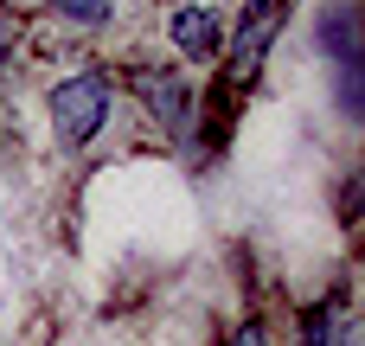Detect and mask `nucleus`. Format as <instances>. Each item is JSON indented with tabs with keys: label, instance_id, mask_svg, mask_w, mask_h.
<instances>
[{
	"label": "nucleus",
	"instance_id": "5",
	"mask_svg": "<svg viewBox=\"0 0 365 346\" xmlns=\"http://www.w3.org/2000/svg\"><path fill=\"white\" fill-rule=\"evenodd\" d=\"M359 26H353V13L346 6H334L327 19H321V45H327V58H334V71H340V103L346 109H359V39H353Z\"/></svg>",
	"mask_w": 365,
	"mask_h": 346
},
{
	"label": "nucleus",
	"instance_id": "8",
	"mask_svg": "<svg viewBox=\"0 0 365 346\" xmlns=\"http://www.w3.org/2000/svg\"><path fill=\"white\" fill-rule=\"evenodd\" d=\"M231 346H269V334H263V321H250V327H237V340Z\"/></svg>",
	"mask_w": 365,
	"mask_h": 346
},
{
	"label": "nucleus",
	"instance_id": "1",
	"mask_svg": "<svg viewBox=\"0 0 365 346\" xmlns=\"http://www.w3.org/2000/svg\"><path fill=\"white\" fill-rule=\"evenodd\" d=\"M109 77L103 71H71L64 83H51L45 90V116H51V135L64 141V148H83V141H96L103 128H109Z\"/></svg>",
	"mask_w": 365,
	"mask_h": 346
},
{
	"label": "nucleus",
	"instance_id": "2",
	"mask_svg": "<svg viewBox=\"0 0 365 346\" xmlns=\"http://www.w3.org/2000/svg\"><path fill=\"white\" fill-rule=\"evenodd\" d=\"M282 19H289V0H244L237 32H231V39H225V51H218L237 90H250V83H257V71H263V58H269V45H276Z\"/></svg>",
	"mask_w": 365,
	"mask_h": 346
},
{
	"label": "nucleus",
	"instance_id": "7",
	"mask_svg": "<svg viewBox=\"0 0 365 346\" xmlns=\"http://www.w3.org/2000/svg\"><path fill=\"white\" fill-rule=\"evenodd\" d=\"M327 315H334V308H308V315H302V346H327V334H334Z\"/></svg>",
	"mask_w": 365,
	"mask_h": 346
},
{
	"label": "nucleus",
	"instance_id": "4",
	"mask_svg": "<svg viewBox=\"0 0 365 346\" xmlns=\"http://www.w3.org/2000/svg\"><path fill=\"white\" fill-rule=\"evenodd\" d=\"M128 83H135V96L148 103V116H154L160 128H173V135L186 128V116H192V90H186L180 71H135Z\"/></svg>",
	"mask_w": 365,
	"mask_h": 346
},
{
	"label": "nucleus",
	"instance_id": "6",
	"mask_svg": "<svg viewBox=\"0 0 365 346\" xmlns=\"http://www.w3.org/2000/svg\"><path fill=\"white\" fill-rule=\"evenodd\" d=\"M45 6L58 19H77V26H109V13H115L109 0H45Z\"/></svg>",
	"mask_w": 365,
	"mask_h": 346
},
{
	"label": "nucleus",
	"instance_id": "3",
	"mask_svg": "<svg viewBox=\"0 0 365 346\" xmlns=\"http://www.w3.org/2000/svg\"><path fill=\"white\" fill-rule=\"evenodd\" d=\"M167 39L180 45V58H192V64H212V58L225 51V19H218V6H205V0H186V6L167 19Z\"/></svg>",
	"mask_w": 365,
	"mask_h": 346
}]
</instances>
